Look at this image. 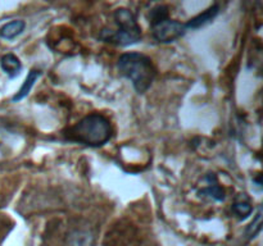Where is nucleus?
Listing matches in <instances>:
<instances>
[{
    "instance_id": "f257e3e1",
    "label": "nucleus",
    "mask_w": 263,
    "mask_h": 246,
    "mask_svg": "<svg viewBox=\"0 0 263 246\" xmlns=\"http://www.w3.org/2000/svg\"><path fill=\"white\" fill-rule=\"evenodd\" d=\"M117 68L121 76L126 77L139 94H144L152 86L157 74L152 59L135 51L122 54L118 59Z\"/></svg>"
},
{
    "instance_id": "f03ea898",
    "label": "nucleus",
    "mask_w": 263,
    "mask_h": 246,
    "mask_svg": "<svg viewBox=\"0 0 263 246\" xmlns=\"http://www.w3.org/2000/svg\"><path fill=\"white\" fill-rule=\"evenodd\" d=\"M112 136L110 122L99 113H91L80 119L68 130V137L76 142L91 148H99L107 144Z\"/></svg>"
},
{
    "instance_id": "7ed1b4c3",
    "label": "nucleus",
    "mask_w": 263,
    "mask_h": 246,
    "mask_svg": "<svg viewBox=\"0 0 263 246\" xmlns=\"http://www.w3.org/2000/svg\"><path fill=\"white\" fill-rule=\"evenodd\" d=\"M113 18L117 28H104L100 32L99 38L105 43L118 46H128L139 43L141 38V28L135 14L127 8H118L113 13Z\"/></svg>"
},
{
    "instance_id": "20e7f679",
    "label": "nucleus",
    "mask_w": 263,
    "mask_h": 246,
    "mask_svg": "<svg viewBox=\"0 0 263 246\" xmlns=\"http://www.w3.org/2000/svg\"><path fill=\"white\" fill-rule=\"evenodd\" d=\"M151 27L154 40L162 44L174 43L177 38L182 37L187 31L185 23H181L175 19H170V18L153 23V25H151Z\"/></svg>"
},
{
    "instance_id": "39448f33",
    "label": "nucleus",
    "mask_w": 263,
    "mask_h": 246,
    "mask_svg": "<svg viewBox=\"0 0 263 246\" xmlns=\"http://www.w3.org/2000/svg\"><path fill=\"white\" fill-rule=\"evenodd\" d=\"M220 13V5L213 4L212 7H210L208 9H205L203 13H199L198 15H195L194 18L189 20L187 23H185L187 30H198L200 27H204L205 25L212 22L217 14Z\"/></svg>"
},
{
    "instance_id": "423d86ee",
    "label": "nucleus",
    "mask_w": 263,
    "mask_h": 246,
    "mask_svg": "<svg viewBox=\"0 0 263 246\" xmlns=\"http://www.w3.org/2000/svg\"><path fill=\"white\" fill-rule=\"evenodd\" d=\"M0 67L3 71L8 74V77L14 78L20 74L21 69H22V63L20 59L14 55V54H5L0 59Z\"/></svg>"
},
{
    "instance_id": "0eeeda50",
    "label": "nucleus",
    "mask_w": 263,
    "mask_h": 246,
    "mask_svg": "<svg viewBox=\"0 0 263 246\" xmlns=\"http://www.w3.org/2000/svg\"><path fill=\"white\" fill-rule=\"evenodd\" d=\"M26 23L22 19H15L12 22H8L0 28V37L4 38V40H13L17 36H20L21 33L25 31Z\"/></svg>"
},
{
    "instance_id": "6e6552de",
    "label": "nucleus",
    "mask_w": 263,
    "mask_h": 246,
    "mask_svg": "<svg viewBox=\"0 0 263 246\" xmlns=\"http://www.w3.org/2000/svg\"><path fill=\"white\" fill-rule=\"evenodd\" d=\"M40 71H37V69H32V71H30V73L27 74V77H26L25 82L22 84V86H21V89L18 90L17 94L13 96V101H21L22 99H25L26 96H27L28 94H30L31 89L33 87V85H35V82L37 81V78L40 77Z\"/></svg>"
},
{
    "instance_id": "1a4fd4ad",
    "label": "nucleus",
    "mask_w": 263,
    "mask_h": 246,
    "mask_svg": "<svg viewBox=\"0 0 263 246\" xmlns=\"http://www.w3.org/2000/svg\"><path fill=\"white\" fill-rule=\"evenodd\" d=\"M233 212L238 215L239 219H246L247 217H249L252 214L253 208L249 204L248 199H243L241 197V199H238L235 201V204L233 207Z\"/></svg>"
},
{
    "instance_id": "9d476101",
    "label": "nucleus",
    "mask_w": 263,
    "mask_h": 246,
    "mask_svg": "<svg viewBox=\"0 0 263 246\" xmlns=\"http://www.w3.org/2000/svg\"><path fill=\"white\" fill-rule=\"evenodd\" d=\"M261 230H262V209L259 208L256 217H254V219L252 220L251 224L247 227V235L249 236V238H253L261 232Z\"/></svg>"
},
{
    "instance_id": "9b49d317",
    "label": "nucleus",
    "mask_w": 263,
    "mask_h": 246,
    "mask_svg": "<svg viewBox=\"0 0 263 246\" xmlns=\"http://www.w3.org/2000/svg\"><path fill=\"white\" fill-rule=\"evenodd\" d=\"M168 8L166 7V5H157L156 8H153V9L151 10V13H149V19H151V25H153V23H157L159 22V20L162 19H166V18H168Z\"/></svg>"
},
{
    "instance_id": "f8f14e48",
    "label": "nucleus",
    "mask_w": 263,
    "mask_h": 246,
    "mask_svg": "<svg viewBox=\"0 0 263 246\" xmlns=\"http://www.w3.org/2000/svg\"><path fill=\"white\" fill-rule=\"evenodd\" d=\"M200 194L208 195V196L213 197V199L217 200V201H221V200L225 199V192H223V190L221 189L217 183H210V186L203 189L202 191H200Z\"/></svg>"
}]
</instances>
